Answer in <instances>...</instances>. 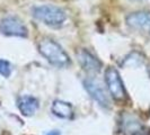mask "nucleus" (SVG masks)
<instances>
[{"mask_svg": "<svg viewBox=\"0 0 150 135\" xmlns=\"http://www.w3.org/2000/svg\"><path fill=\"white\" fill-rule=\"evenodd\" d=\"M38 51L51 64L55 67H66L70 63L64 50L51 38H43L38 43Z\"/></svg>", "mask_w": 150, "mask_h": 135, "instance_id": "1", "label": "nucleus"}, {"mask_svg": "<svg viewBox=\"0 0 150 135\" xmlns=\"http://www.w3.org/2000/svg\"><path fill=\"white\" fill-rule=\"evenodd\" d=\"M33 16L40 22L52 27L60 26L67 19V14L64 10L53 5L36 6L33 9Z\"/></svg>", "mask_w": 150, "mask_h": 135, "instance_id": "2", "label": "nucleus"}, {"mask_svg": "<svg viewBox=\"0 0 150 135\" xmlns=\"http://www.w3.org/2000/svg\"><path fill=\"white\" fill-rule=\"evenodd\" d=\"M105 80L107 88L110 90L111 95L116 100H125L127 99V92L124 89V86L122 82L120 75L116 69L110 67L107 68L105 72Z\"/></svg>", "mask_w": 150, "mask_h": 135, "instance_id": "3", "label": "nucleus"}, {"mask_svg": "<svg viewBox=\"0 0 150 135\" xmlns=\"http://www.w3.org/2000/svg\"><path fill=\"white\" fill-rule=\"evenodd\" d=\"M0 32L7 36L26 37L28 30L24 22L15 16H7L0 22Z\"/></svg>", "mask_w": 150, "mask_h": 135, "instance_id": "4", "label": "nucleus"}, {"mask_svg": "<svg viewBox=\"0 0 150 135\" xmlns=\"http://www.w3.org/2000/svg\"><path fill=\"white\" fill-rule=\"evenodd\" d=\"M83 87L89 94L90 97L93 98L98 105L104 107V108L110 107V99L106 95L105 89L103 88V86L100 84L98 80L93 79V78H87L83 81Z\"/></svg>", "mask_w": 150, "mask_h": 135, "instance_id": "5", "label": "nucleus"}, {"mask_svg": "<svg viewBox=\"0 0 150 135\" xmlns=\"http://www.w3.org/2000/svg\"><path fill=\"white\" fill-rule=\"evenodd\" d=\"M127 24L130 28L150 36V13L135 11L127 17Z\"/></svg>", "mask_w": 150, "mask_h": 135, "instance_id": "6", "label": "nucleus"}, {"mask_svg": "<svg viewBox=\"0 0 150 135\" xmlns=\"http://www.w3.org/2000/svg\"><path fill=\"white\" fill-rule=\"evenodd\" d=\"M77 58H78L79 64L88 73L95 75L102 70V62L85 49H81L77 52Z\"/></svg>", "mask_w": 150, "mask_h": 135, "instance_id": "7", "label": "nucleus"}, {"mask_svg": "<svg viewBox=\"0 0 150 135\" xmlns=\"http://www.w3.org/2000/svg\"><path fill=\"white\" fill-rule=\"evenodd\" d=\"M121 126L124 135H141L144 132V126L138 120V117L129 112L122 115Z\"/></svg>", "mask_w": 150, "mask_h": 135, "instance_id": "8", "label": "nucleus"}, {"mask_svg": "<svg viewBox=\"0 0 150 135\" xmlns=\"http://www.w3.org/2000/svg\"><path fill=\"white\" fill-rule=\"evenodd\" d=\"M17 104L21 112L25 116H32L38 109V100L33 96H22L18 98Z\"/></svg>", "mask_w": 150, "mask_h": 135, "instance_id": "9", "label": "nucleus"}, {"mask_svg": "<svg viewBox=\"0 0 150 135\" xmlns=\"http://www.w3.org/2000/svg\"><path fill=\"white\" fill-rule=\"evenodd\" d=\"M51 110L53 115H55L59 118H63V120H71L74 116L72 106L63 100H54Z\"/></svg>", "mask_w": 150, "mask_h": 135, "instance_id": "10", "label": "nucleus"}, {"mask_svg": "<svg viewBox=\"0 0 150 135\" xmlns=\"http://www.w3.org/2000/svg\"><path fill=\"white\" fill-rule=\"evenodd\" d=\"M11 73V65L6 60L0 59V75L5 78H8Z\"/></svg>", "mask_w": 150, "mask_h": 135, "instance_id": "11", "label": "nucleus"}]
</instances>
